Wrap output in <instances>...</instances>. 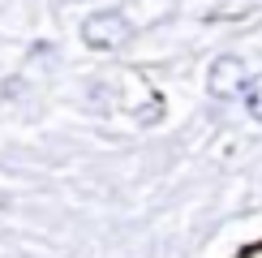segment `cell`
Masks as SVG:
<instances>
[{
    "label": "cell",
    "mask_w": 262,
    "mask_h": 258,
    "mask_svg": "<svg viewBox=\"0 0 262 258\" xmlns=\"http://www.w3.org/2000/svg\"><path fill=\"white\" fill-rule=\"evenodd\" d=\"M129 39H134V26H129V17L121 9H99V13L82 17V43L95 52H116Z\"/></svg>",
    "instance_id": "1"
},
{
    "label": "cell",
    "mask_w": 262,
    "mask_h": 258,
    "mask_svg": "<svg viewBox=\"0 0 262 258\" xmlns=\"http://www.w3.org/2000/svg\"><path fill=\"white\" fill-rule=\"evenodd\" d=\"M241 99H245V112L254 116V121H262V73H258V78H249Z\"/></svg>",
    "instance_id": "3"
},
{
    "label": "cell",
    "mask_w": 262,
    "mask_h": 258,
    "mask_svg": "<svg viewBox=\"0 0 262 258\" xmlns=\"http://www.w3.org/2000/svg\"><path fill=\"white\" fill-rule=\"evenodd\" d=\"M245 86H249V69H245V60L241 56H215L211 60V69H206V95L211 99H236V95H245Z\"/></svg>",
    "instance_id": "2"
}]
</instances>
